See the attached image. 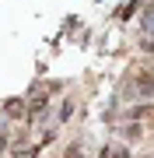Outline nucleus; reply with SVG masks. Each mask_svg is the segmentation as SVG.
<instances>
[{"instance_id":"nucleus-1","label":"nucleus","mask_w":154,"mask_h":158,"mask_svg":"<svg viewBox=\"0 0 154 158\" xmlns=\"http://www.w3.org/2000/svg\"><path fill=\"white\" fill-rule=\"evenodd\" d=\"M46 102H49V98H46V91H39V95H35V98L28 102V109H25V113H28V116H35V113H42V109H46Z\"/></svg>"},{"instance_id":"nucleus-2","label":"nucleus","mask_w":154,"mask_h":158,"mask_svg":"<svg viewBox=\"0 0 154 158\" xmlns=\"http://www.w3.org/2000/svg\"><path fill=\"white\" fill-rule=\"evenodd\" d=\"M67 158H81V148L74 144V148H70V151H67Z\"/></svg>"},{"instance_id":"nucleus-3","label":"nucleus","mask_w":154,"mask_h":158,"mask_svg":"<svg viewBox=\"0 0 154 158\" xmlns=\"http://www.w3.org/2000/svg\"><path fill=\"white\" fill-rule=\"evenodd\" d=\"M112 158H130V155H126L123 148H116V155H112Z\"/></svg>"}]
</instances>
